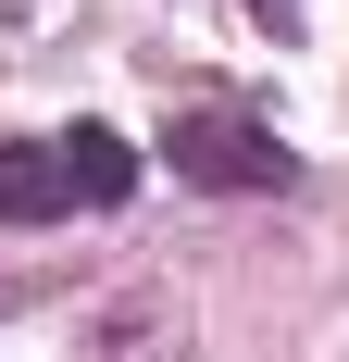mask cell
I'll return each mask as SVG.
<instances>
[{"instance_id": "6da1fadb", "label": "cell", "mask_w": 349, "mask_h": 362, "mask_svg": "<svg viewBox=\"0 0 349 362\" xmlns=\"http://www.w3.org/2000/svg\"><path fill=\"white\" fill-rule=\"evenodd\" d=\"M112 200H138V150L112 125H50V138L0 150V225H75Z\"/></svg>"}, {"instance_id": "3957f363", "label": "cell", "mask_w": 349, "mask_h": 362, "mask_svg": "<svg viewBox=\"0 0 349 362\" xmlns=\"http://www.w3.org/2000/svg\"><path fill=\"white\" fill-rule=\"evenodd\" d=\"M249 13H300V0H249Z\"/></svg>"}, {"instance_id": "7a4b0ae2", "label": "cell", "mask_w": 349, "mask_h": 362, "mask_svg": "<svg viewBox=\"0 0 349 362\" xmlns=\"http://www.w3.org/2000/svg\"><path fill=\"white\" fill-rule=\"evenodd\" d=\"M162 150H174V175H187V187H237V200L300 175V163H287V138H275V125H249V112H174Z\"/></svg>"}]
</instances>
